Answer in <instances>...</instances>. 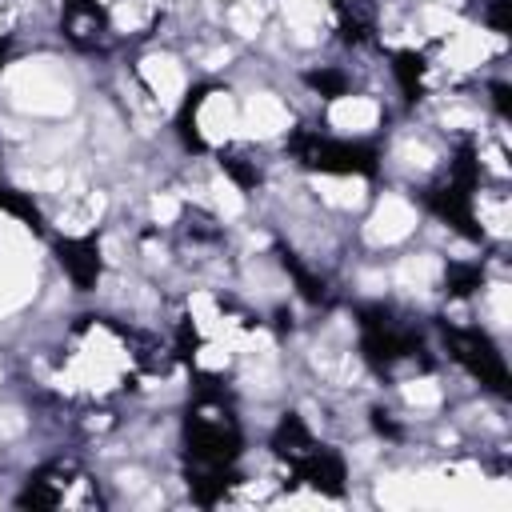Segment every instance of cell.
Here are the masks:
<instances>
[{
    "instance_id": "cell-1",
    "label": "cell",
    "mask_w": 512,
    "mask_h": 512,
    "mask_svg": "<svg viewBox=\"0 0 512 512\" xmlns=\"http://www.w3.org/2000/svg\"><path fill=\"white\" fill-rule=\"evenodd\" d=\"M140 376V336L108 316H84L68 328L52 364V384L72 396L100 404Z\"/></svg>"
},
{
    "instance_id": "cell-2",
    "label": "cell",
    "mask_w": 512,
    "mask_h": 512,
    "mask_svg": "<svg viewBox=\"0 0 512 512\" xmlns=\"http://www.w3.org/2000/svg\"><path fill=\"white\" fill-rule=\"evenodd\" d=\"M76 76L64 60L36 52L12 60L0 76V100L20 124H60L76 108Z\"/></svg>"
},
{
    "instance_id": "cell-3",
    "label": "cell",
    "mask_w": 512,
    "mask_h": 512,
    "mask_svg": "<svg viewBox=\"0 0 512 512\" xmlns=\"http://www.w3.org/2000/svg\"><path fill=\"white\" fill-rule=\"evenodd\" d=\"M452 140L444 132H436L432 124H408L396 128L388 148H384V164L388 172L408 184V188H428L432 180H440L452 168Z\"/></svg>"
},
{
    "instance_id": "cell-4",
    "label": "cell",
    "mask_w": 512,
    "mask_h": 512,
    "mask_svg": "<svg viewBox=\"0 0 512 512\" xmlns=\"http://www.w3.org/2000/svg\"><path fill=\"white\" fill-rule=\"evenodd\" d=\"M40 284V248L36 236L16 220L0 216V316L24 308Z\"/></svg>"
},
{
    "instance_id": "cell-5",
    "label": "cell",
    "mask_w": 512,
    "mask_h": 512,
    "mask_svg": "<svg viewBox=\"0 0 512 512\" xmlns=\"http://www.w3.org/2000/svg\"><path fill=\"white\" fill-rule=\"evenodd\" d=\"M188 140L204 152H224L240 140V96L224 84H208L180 104Z\"/></svg>"
},
{
    "instance_id": "cell-6",
    "label": "cell",
    "mask_w": 512,
    "mask_h": 512,
    "mask_svg": "<svg viewBox=\"0 0 512 512\" xmlns=\"http://www.w3.org/2000/svg\"><path fill=\"white\" fill-rule=\"evenodd\" d=\"M420 224H424V212H420L416 196H408L404 188H388L368 200L360 240L368 252H392V248H404L420 232Z\"/></svg>"
},
{
    "instance_id": "cell-7",
    "label": "cell",
    "mask_w": 512,
    "mask_h": 512,
    "mask_svg": "<svg viewBox=\"0 0 512 512\" xmlns=\"http://www.w3.org/2000/svg\"><path fill=\"white\" fill-rule=\"evenodd\" d=\"M448 288H452V260L436 248H416L388 264V296H400L408 308L444 300Z\"/></svg>"
},
{
    "instance_id": "cell-8",
    "label": "cell",
    "mask_w": 512,
    "mask_h": 512,
    "mask_svg": "<svg viewBox=\"0 0 512 512\" xmlns=\"http://www.w3.org/2000/svg\"><path fill=\"white\" fill-rule=\"evenodd\" d=\"M276 32L288 48L312 52L340 28V4L336 0H268Z\"/></svg>"
},
{
    "instance_id": "cell-9",
    "label": "cell",
    "mask_w": 512,
    "mask_h": 512,
    "mask_svg": "<svg viewBox=\"0 0 512 512\" xmlns=\"http://www.w3.org/2000/svg\"><path fill=\"white\" fill-rule=\"evenodd\" d=\"M132 76L164 112H176L192 96V64L168 44H152L148 52H140V60L132 64Z\"/></svg>"
},
{
    "instance_id": "cell-10",
    "label": "cell",
    "mask_w": 512,
    "mask_h": 512,
    "mask_svg": "<svg viewBox=\"0 0 512 512\" xmlns=\"http://www.w3.org/2000/svg\"><path fill=\"white\" fill-rule=\"evenodd\" d=\"M376 132H384V100L376 92L340 88L324 100V136L344 144H364Z\"/></svg>"
},
{
    "instance_id": "cell-11",
    "label": "cell",
    "mask_w": 512,
    "mask_h": 512,
    "mask_svg": "<svg viewBox=\"0 0 512 512\" xmlns=\"http://www.w3.org/2000/svg\"><path fill=\"white\" fill-rule=\"evenodd\" d=\"M296 132V108L272 88H248L240 96V140L252 148H272Z\"/></svg>"
},
{
    "instance_id": "cell-12",
    "label": "cell",
    "mask_w": 512,
    "mask_h": 512,
    "mask_svg": "<svg viewBox=\"0 0 512 512\" xmlns=\"http://www.w3.org/2000/svg\"><path fill=\"white\" fill-rule=\"evenodd\" d=\"M396 400H400V408L408 416H436L444 408V388H440L436 376H428V372L416 368L412 376L396 380Z\"/></svg>"
}]
</instances>
